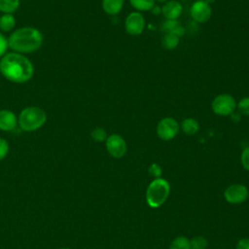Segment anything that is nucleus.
Returning a JSON list of instances; mask_svg holds the SVG:
<instances>
[{
    "label": "nucleus",
    "instance_id": "obj_1",
    "mask_svg": "<svg viewBox=\"0 0 249 249\" xmlns=\"http://www.w3.org/2000/svg\"><path fill=\"white\" fill-rule=\"evenodd\" d=\"M0 73L10 82L22 84L33 77L34 66L24 54L10 52L0 58Z\"/></svg>",
    "mask_w": 249,
    "mask_h": 249
},
{
    "label": "nucleus",
    "instance_id": "obj_2",
    "mask_svg": "<svg viewBox=\"0 0 249 249\" xmlns=\"http://www.w3.org/2000/svg\"><path fill=\"white\" fill-rule=\"evenodd\" d=\"M42 32L32 26H23L16 29L8 37V47L18 53H30L39 50L43 44Z\"/></svg>",
    "mask_w": 249,
    "mask_h": 249
},
{
    "label": "nucleus",
    "instance_id": "obj_3",
    "mask_svg": "<svg viewBox=\"0 0 249 249\" xmlns=\"http://www.w3.org/2000/svg\"><path fill=\"white\" fill-rule=\"evenodd\" d=\"M48 116L45 110L38 106H28L23 108L18 117V124L26 132H32L41 128L47 122Z\"/></svg>",
    "mask_w": 249,
    "mask_h": 249
},
{
    "label": "nucleus",
    "instance_id": "obj_4",
    "mask_svg": "<svg viewBox=\"0 0 249 249\" xmlns=\"http://www.w3.org/2000/svg\"><path fill=\"white\" fill-rule=\"evenodd\" d=\"M170 194V184L164 178L153 179L146 190V202L151 208L160 207L168 198Z\"/></svg>",
    "mask_w": 249,
    "mask_h": 249
},
{
    "label": "nucleus",
    "instance_id": "obj_5",
    "mask_svg": "<svg viewBox=\"0 0 249 249\" xmlns=\"http://www.w3.org/2000/svg\"><path fill=\"white\" fill-rule=\"evenodd\" d=\"M211 109L218 116H231L236 109V101L232 95L229 93H221L212 100Z\"/></svg>",
    "mask_w": 249,
    "mask_h": 249
},
{
    "label": "nucleus",
    "instance_id": "obj_6",
    "mask_svg": "<svg viewBox=\"0 0 249 249\" xmlns=\"http://www.w3.org/2000/svg\"><path fill=\"white\" fill-rule=\"evenodd\" d=\"M180 125L177 121L171 117L161 119L157 124V135L163 141L172 140L179 132Z\"/></svg>",
    "mask_w": 249,
    "mask_h": 249
},
{
    "label": "nucleus",
    "instance_id": "obj_7",
    "mask_svg": "<svg viewBox=\"0 0 249 249\" xmlns=\"http://www.w3.org/2000/svg\"><path fill=\"white\" fill-rule=\"evenodd\" d=\"M249 196V191L243 184L235 183L226 188L224 191V198L231 204H240L247 200Z\"/></svg>",
    "mask_w": 249,
    "mask_h": 249
},
{
    "label": "nucleus",
    "instance_id": "obj_8",
    "mask_svg": "<svg viewBox=\"0 0 249 249\" xmlns=\"http://www.w3.org/2000/svg\"><path fill=\"white\" fill-rule=\"evenodd\" d=\"M105 146L108 154L115 159H121L126 153V143L124 139L117 133H113L107 137Z\"/></svg>",
    "mask_w": 249,
    "mask_h": 249
},
{
    "label": "nucleus",
    "instance_id": "obj_9",
    "mask_svg": "<svg viewBox=\"0 0 249 249\" xmlns=\"http://www.w3.org/2000/svg\"><path fill=\"white\" fill-rule=\"evenodd\" d=\"M145 18L140 12H132L128 14L124 20V29L131 36L140 35L145 29Z\"/></svg>",
    "mask_w": 249,
    "mask_h": 249
},
{
    "label": "nucleus",
    "instance_id": "obj_10",
    "mask_svg": "<svg viewBox=\"0 0 249 249\" xmlns=\"http://www.w3.org/2000/svg\"><path fill=\"white\" fill-rule=\"evenodd\" d=\"M190 14L194 21L197 23H204L210 19L212 9L211 6L204 0H196L192 5Z\"/></svg>",
    "mask_w": 249,
    "mask_h": 249
},
{
    "label": "nucleus",
    "instance_id": "obj_11",
    "mask_svg": "<svg viewBox=\"0 0 249 249\" xmlns=\"http://www.w3.org/2000/svg\"><path fill=\"white\" fill-rule=\"evenodd\" d=\"M18 125V117L8 109L0 110V130L12 131Z\"/></svg>",
    "mask_w": 249,
    "mask_h": 249
},
{
    "label": "nucleus",
    "instance_id": "obj_12",
    "mask_svg": "<svg viewBox=\"0 0 249 249\" xmlns=\"http://www.w3.org/2000/svg\"><path fill=\"white\" fill-rule=\"evenodd\" d=\"M183 11L182 4L176 0H170L163 3L161 14L165 19H177Z\"/></svg>",
    "mask_w": 249,
    "mask_h": 249
},
{
    "label": "nucleus",
    "instance_id": "obj_13",
    "mask_svg": "<svg viewBox=\"0 0 249 249\" xmlns=\"http://www.w3.org/2000/svg\"><path fill=\"white\" fill-rule=\"evenodd\" d=\"M124 0H102L103 11L110 16L118 15L124 7Z\"/></svg>",
    "mask_w": 249,
    "mask_h": 249
},
{
    "label": "nucleus",
    "instance_id": "obj_14",
    "mask_svg": "<svg viewBox=\"0 0 249 249\" xmlns=\"http://www.w3.org/2000/svg\"><path fill=\"white\" fill-rule=\"evenodd\" d=\"M181 129L188 135H195L199 130V124L194 118H187L181 123Z\"/></svg>",
    "mask_w": 249,
    "mask_h": 249
},
{
    "label": "nucleus",
    "instance_id": "obj_15",
    "mask_svg": "<svg viewBox=\"0 0 249 249\" xmlns=\"http://www.w3.org/2000/svg\"><path fill=\"white\" fill-rule=\"evenodd\" d=\"M16 26V18L13 14H3L0 16V30L9 32Z\"/></svg>",
    "mask_w": 249,
    "mask_h": 249
},
{
    "label": "nucleus",
    "instance_id": "obj_16",
    "mask_svg": "<svg viewBox=\"0 0 249 249\" xmlns=\"http://www.w3.org/2000/svg\"><path fill=\"white\" fill-rule=\"evenodd\" d=\"M179 42H180V38L177 35L173 33H165L161 39V46L163 47V49L171 51L177 48V46L179 45Z\"/></svg>",
    "mask_w": 249,
    "mask_h": 249
},
{
    "label": "nucleus",
    "instance_id": "obj_17",
    "mask_svg": "<svg viewBox=\"0 0 249 249\" xmlns=\"http://www.w3.org/2000/svg\"><path fill=\"white\" fill-rule=\"evenodd\" d=\"M20 0H0V12L14 14L19 7Z\"/></svg>",
    "mask_w": 249,
    "mask_h": 249
},
{
    "label": "nucleus",
    "instance_id": "obj_18",
    "mask_svg": "<svg viewBox=\"0 0 249 249\" xmlns=\"http://www.w3.org/2000/svg\"><path fill=\"white\" fill-rule=\"evenodd\" d=\"M190 248H191V240L184 235H179L175 237L169 245V249H190Z\"/></svg>",
    "mask_w": 249,
    "mask_h": 249
},
{
    "label": "nucleus",
    "instance_id": "obj_19",
    "mask_svg": "<svg viewBox=\"0 0 249 249\" xmlns=\"http://www.w3.org/2000/svg\"><path fill=\"white\" fill-rule=\"evenodd\" d=\"M130 5L136 11H150L156 4L155 0H129Z\"/></svg>",
    "mask_w": 249,
    "mask_h": 249
},
{
    "label": "nucleus",
    "instance_id": "obj_20",
    "mask_svg": "<svg viewBox=\"0 0 249 249\" xmlns=\"http://www.w3.org/2000/svg\"><path fill=\"white\" fill-rule=\"evenodd\" d=\"M181 26L177 19H165L161 24V30L165 33H174V31Z\"/></svg>",
    "mask_w": 249,
    "mask_h": 249
},
{
    "label": "nucleus",
    "instance_id": "obj_21",
    "mask_svg": "<svg viewBox=\"0 0 249 249\" xmlns=\"http://www.w3.org/2000/svg\"><path fill=\"white\" fill-rule=\"evenodd\" d=\"M207 239L204 236L197 235L191 239L190 249H205L207 247Z\"/></svg>",
    "mask_w": 249,
    "mask_h": 249
},
{
    "label": "nucleus",
    "instance_id": "obj_22",
    "mask_svg": "<svg viewBox=\"0 0 249 249\" xmlns=\"http://www.w3.org/2000/svg\"><path fill=\"white\" fill-rule=\"evenodd\" d=\"M90 136H91V138L95 142H103L108 137L107 132L102 127H95V128H93L91 130V132H90Z\"/></svg>",
    "mask_w": 249,
    "mask_h": 249
},
{
    "label": "nucleus",
    "instance_id": "obj_23",
    "mask_svg": "<svg viewBox=\"0 0 249 249\" xmlns=\"http://www.w3.org/2000/svg\"><path fill=\"white\" fill-rule=\"evenodd\" d=\"M236 108L241 115L249 116V96L242 97L236 104Z\"/></svg>",
    "mask_w": 249,
    "mask_h": 249
},
{
    "label": "nucleus",
    "instance_id": "obj_24",
    "mask_svg": "<svg viewBox=\"0 0 249 249\" xmlns=\"http://www.w3.org/2000/svg\"><path fill=\"white\" fill-rule=\"evenodd\" d=\"M148 173H149L150 176L154 177V179L155 178H159V177H161L162 169H161L160 164H158L156 162H153L148 167Z\"/></svg>",
    "mask_w": 249,
    "mask_h": 249
},
{
    "label": "nucleus",
    "instance_id": "obj_25",
    "mask_svg": "<svg viewBox=\"0 0 249 249\" xmlns=\"http://www.w3.org/2000/svg\"><path fill=\"white\" fill-rule=\"evenodd\" d=\"M9 150H10L9 142L5 138L0 137V161L3 160L8 156Z\"/></svg>",
    "mask_w": 249,
    "mask_h": 249
},
{
    "label": "nucleus",
    "instance_id": "obj_26",
    "mask_svg": "<svg viewBox=\"0 0 249 249\" xmlns=\"http://www.w3.org/2000/svg\"><path fill=\"white\" fill-rule=\"evenodd\" d=\"M240 162H241L242 167L245 170L249 171V146L243 149L241 156H240Z\"/></svg>",
    "mask_w": 249,
    "mask_h": 249
},
{
    "label": "nucleus",
    "instance_id": "obj_27",
    "mask_svg": "<svg viewBox=\"0 0 249 249\" xmlns=\"http://www.w3.org/2000/svg\"><path fill=\"white\" fill-rule=\"evenodd\" d=\"M8 38H6L1 32H0V58L7 53L8 51Z\"/></svg>",
    "mask_w": 249,
    "mask_h": 249
},
{
    "label": "nucleus",
    "instance_id": "obj_28",
    "mask_svg": "<svg viewBox=\"0 0 249 249\" xmlns=\"http://www.w3.org/2000/svg\"><path fill=\"white\" fill-rule=\"evenodd\" d=\"M236 249H249V237L240 238L236 243Z\"/></svg>",
    "mask_w": 249,
    "mask_h": 249
},
{
    "label": "nucleus",
    "instance_id": "obj_29",
    "mask_svg": "<svg viewBox=\"0 0 249 249\" xmlns=\"http://www.w3.org/2000/svg\"><path fill=\"white\" fill-rule=\"evenodd\" d=\"M150 11H152V14H153V15L158 16V15H160V14L161 13V8L159 7V6H157V5H155Z\"/></svg>",
    "mask_w": 249,
    "mask_h": 249
},
{
    "label": "nucleus",
    "instance_id": "obj_30",
    "mask_svg": "<svg viewBox=\"0 0 249 249\" xmlns=\"http://www.w3.org/2000/svg\"><path fill=\"white\" fill-rule=\"evenodd\" d=\"M204 1H205V2H206V3H208V4H209V5H210V4H212V3H214V1H215V0H204Z\"/></svg>",
    "mask_w": 249,
    "mask_h": 249
},
{
    "label": "nucleus",
    "instance_id": "obj_31",
    "mask_svg": "<svg viewBox=\"0 0 249 249\" xmlns=\"http://www.w3.org/2000/svg\"><path fill=\"white\" fill-rule=\"evenodd\" d=\"M155 1H158L159 3H165L167 0H155Z\"/></svg>",
    "mask_w": 249,
    "mask_h": 249
},
{
    "label": "nucleus",
    "instance_id": "obj_32",
    "mask_svg": "<svg viewBox=\"0 0 249 249\" xmlns=\"http://www.w3.org/2000/svg\"><path fill=\"white\" fill-rule=\"evenodd\" d=\"M57 249H70L68 247H61V248H57Z\"/></svg>",
    "mask_w": 249,
    "mask_h": 249
},
{
    "label": "nucleus",
    "instance_id": "obj_33",
    "mask_svg": "<svg viewBox=\"0 0 249 249\" xmlns=\"http://www.w3.org/2000/svg\"><path fill=\"white\" fill-rule=\"evenodd\" d=\"M179 1H183V0H179Z\"/></svg>",
    "mask_w": 249,
    "mask_h": 249
},
{
    "label": "nucleus",
    "instance_id": "obj_34",
    "mask_svg": "<svg viewBox=\"0 0 249 249\" xmlns=\"http://www.w3.org/2000/svg\"><path fill=\"white\" fill-rule=\"evenodd\" d=\"M0 75H1V73H0Z\"/></svg>",
    "mask_w": 249,
    "mask_h": 249
}]
</instances>
